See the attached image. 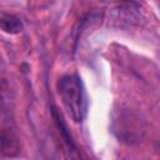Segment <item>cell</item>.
Wrapping results in <instances>:
<instances>
[{
  "label": "cell",
  "mask_w": 160,
  "mask_h": 160,
  "mask_svg": "<svg viewBox=\"0 0 160 160\" xmlns=\"http://www.w3.org/2000/svg\"><path fill=\"white\" fill-rule=\"evenodd\" d=\"M58 91L62 105L75 122H81L88 112V98L81 79L75 74H68L59 79Z\"/></svg>",
  "instance_id": "1"
},
{
  "label": "cell",
  "mask_w": 160,
  "mask_h": 160,
  "mask_svg": "<svg viewBox=\"0 0 160 160\" xmlns=\"http://www.w3.org/2000/svg\"><path fill=\"white\" fill-rule=\"evenodd\" d=\"M112 129L118 139L128 144L139 141L145 131L144 120L139 114L129 109L119 111V114L112 120Z\"/></svg>",
  "instance_id": "2"
},
{
  "label": "cell",
  "mask_w": 160,
  "mask_h": 160,
  "mask_svg": "<svg viewBox=\"0 0 160 160\" xmlns=\"http://www.w3.org/2000/svg\"><path fill=\"white\" fill-rule=\"evenodd\" d=\"M0 154L5 158H16L20 154V142L9 129L0 131Z\"/></svg>",
  "instance_id": "3"
},
{
  "label": "cell",
  "mask_w": 160,
  "mask_h": 160,
  "mask_svg": "<svg viewBox=\"0 0 160 160\" xmlns=\"http://www.w3.org/2000/svg\"><path fill=\"white\" fill-rule=\"evenodd\" d=\"M51 114H52V119L55 121V125H56V128H58V130H59V132H60L64 142L66 144L69 151H71L72 154H76L78 152L76 151V146L74 144V140H72V138H71V135H70V132L68 130V126H66V124H65L61 114L56 110V108H51Z\"/></svg>",
  "instance_id": "4"
},
{
  "label": "cell",
  "mask_w": 160,
  "mask_h": 160,
  "mask_svg": "<svg viewBox=\"0 0 160 160\" xmlns=\"http://www.w3.org/2000/svg\"><path fill=\"white\" fill-rule=\"evenodd\" d=\"M0 29L10 35H16L22 31L24 25L20 18L12 14H4L0 16Z\"/></svg>",
  "instance_id": "5"
},
{
  "label": "cell",
  "mask_w": 160,
  "mask_h": 160,
  "mask_svg": "<svg viewBox=\"0 0 160 160\" xmlns=\"http://www.w3.org/2000/svg\"><path fill=\"white\" fill-rule=\"evenodd\" d=\"M1 90V89H0ZM0 102H1V91H0Z\"/></svg>",
  "instance_id": "6"
}]
</instances>
